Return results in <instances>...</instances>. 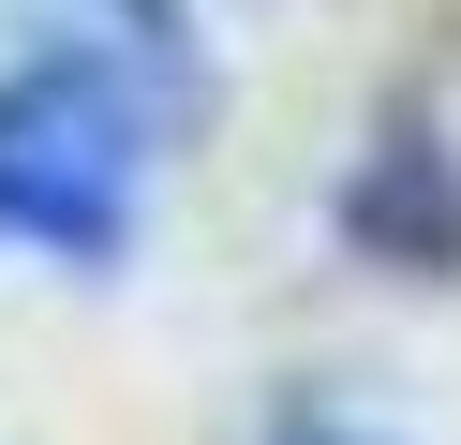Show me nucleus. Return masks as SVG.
<instances>
[{"mask_svg": "<svg viewBox=\"0 0 461 445\" xmlns=\"http://www.w3.org/2000/svg\"><path fill=\"white\" fill-rule=\"evenodd\" d=\"M134 178H149V104L120 59H31L0 89V237L15 253H120Z\"/></svg>", "mask_w": 461, "mask_h": 445, "instance_id": "f257e3e1", "label": "nucleus"}, {"mask_svg": "<svg viewBox=\"0 0 461 445\" xmlns=\"http://www.w3.org/2000/svg\"><path fill=\"white\" fill-rule=\"evenodd\" d=\"M283 445H372V431H283Z\"/></svg>", "mask_w": 461, "mask_h": 445, "instance_id": "f03ea898", "label": "nucleus"}]
</instances>
